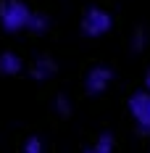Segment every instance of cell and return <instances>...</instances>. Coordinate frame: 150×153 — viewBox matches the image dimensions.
Wrapping results in <instances>:
<instances>
[{"label": "cell", "instance_id": "obj_2", "mask_svg": "<svg viewBox=\"0 0 150 153\" xmlns=\"http://www.w3.org/2000/svg\"><path fill=\"white\" fill-rule=\"evenodd\" d=\"M29 19H32V8L24 0H0V27L5 34L27 32Z\"/></svg>", "mask_w": 150, "mask_h": 153}, {"label": "cell", "instance_id": "obj_1", "mask_svg": "<svg viewBox=\"0 0 150 153\" xmlns=\"http://www.w3.org/2000/svg\"><path fill=\"white\" fill-rule=\"evenodd\" d=\"M113 29V16L103 5H87L79 16V32L87 40H100Z\"/></svg>", "mask_w": 150, "mask_h": 153}, {"label": "cell", "instance_id": "obj_11", "mask_svg": "<svg viewBox=\"0 0 150 153\" xmlns=\"http://www.w3.org/2000/svg\"><path fill=\"white\" fill-rule=\"evenodd\" d=\"M21 153H45V143H42V137H40V135H29V137L24 140Z\"/></svg>", "mask_w": 150, "mask_h": 153}, {"label": "cell", "instance_id": "obj_5", "mask_svg": "<svg viewBox=\"0 0 150 153\" xmlns=\"http://www.w3.org/2000/svg\"><path fill=\"white\" fill-rule=\"evenodd\" d=\"M55 74H58V63H55V58L50 53H37L27 66V76L32 82H40V85L50 82Z\"/></svg>", "mask_w": 150, "mask_h": 153}, {"label": "cell", "instance_id": "obj_9", "mask_svg": "<svg viewBox=\"0 0 150 153\" xmlns=\"http://www.w3.org/2000/svg\"><path fill=\"white\" fill-rule=\"evenodd\" d=\"M148 45H150V32H148V27L137 24L134 29H132V37H129V53H132V56H140Z\"/></svg>", "mask_w": 150, "mask_h": 153}, {"label": "cell", "instance_id": "obj_6", "mask_svg": "<svg viewBox=\"0 0 150 153\" xmlns=\"http://www.w3.org/2000/svg\"><path fill=\"white\" fill-rule=\"evenodd\" d=\"M24 61H21V56L13 53V50H3L0 53V76H18L24 74Z\"/></svg>", "mask_w": 150, "mask_h": 153}, {"label": "cell", "instance_id": "obj_3", "mask_svg": "<svg viewBox=\"0 0 150 153\" xmlns=\"http://www.w3.org/2000/svg\"><path fill=\"white\" fill-rule=\"evenodd\" d=\"M129 116L134 119L137 135L150 137V90H134L126 100Z\"/></svg>", "mask_w": 150, "mask_h": 153}, {"label": "cell", "instance_id": "obj_7", "mask_svg": "<svg viewBox=\"0 0 150 153\" xmlns=\"http://www.w3.org/2000/svg\"><path fill=\"white\" fill-rule=\"evenodd\" d=\"M50 27H53L50 13H45V11H32V19H29V24H27V32H29V34L45 37L47 32H50Z\"/></svg>", "mask_w": 150, "mask_h": 153}, {"label": "cell", "instance_id": "obj_10", "mask_svg": "<svg viewBox=\"0 0 150 153\" xmlns=\"http://www.w3.org/2000/svg\"><path fill=\"white\" fill-rule=\"evenodd\" d=\"M113 145H116L113 135H111V132H100V135H98V140H95V145H92V148H87L84 153H113Z\"/></svg>", "mask_w": 150, "mask_h": 153}, {"label": "cell", "instance_id": "obj_4", "mask_svg": "<svg viewBox=\"0 0 150 153\" xmlns=\"http://www.w3.org/2000/svg\"><path fill=\"white\" fill-rule=\"evenodd\" d=\"M113 79H116V71L108 66V63H95L87 69V74H84V92L90 95V98H100L105 92L111 90V85H113Z\"/></svg>", "mask_w": 150, "mask_h": 153}, {"label": "cell", "instance_id": "obj_12", "mask_svg": "<svg viewBox=\"0 0 150 153\" xmlns=\"http://www.w3.org/2000/svg\"><path fill=\"white\" fill-rule=\"evenodd\" d=\"M145 90H150V66H148V71H145Z\"/></svg>", "mask_w": 150, "mask_h": 153}, {"label": "cell", "instance_id": "obj_8", "mask_svg": "<svg viewBox=\"0 0 150 153\" xmlns=\"http://www.w3.org/2000/svg\"><path fill=\"white\" fill-rule=\"evenodd\" d=\"M50 111L61 116V119H69L71 114H74V100H71V95L69 92H55L53 95V100H50Z\"/></svg>", "mask_w": 150, "mask_h": 153}]
</instances>
